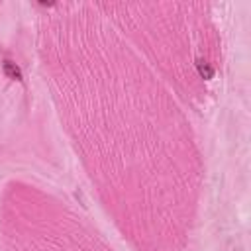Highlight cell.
<instances>
[{
  "label": "cell",
  "mask_w": 251,
  "mask_h": 251,
  "mask_svg": "<svg viewBox=\"0 0 251 251\" xmlns=\"http://www.w3.org/2000/svg\"><path fill=\"white\" fill-rule=\"evenodd\" d=\"M2 69H4V75H6L8 78L22 82V71H20V67H18L16 63H12V61H4V63H2Z\"/></svg>",
  "instance_id": "cell-1"
},
{
  "label": "cell",
  "mask_w": 251,
  "mask_h": 251,
  "mask_svg": "<svg viewBox=\"0 0 251 251\" xmlns=\"http://www.w3.org/2000/svg\"><path fill=\"white\" fill-rule=\"evenodd\" d=\"M196 69H198L200 76H202V78H206V80H210V78L214 76V69H212L206 61H202V59H198V61H196Z\"/></svg>",
  "instance_id": "cell-2"
}]
</instances>
